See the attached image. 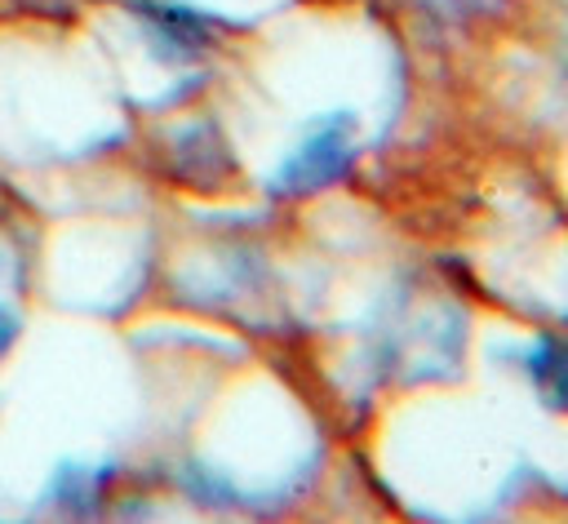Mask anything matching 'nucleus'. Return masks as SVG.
I'll list each match as a JSON object with an SVG mask.
<instances>
[{"mask_svg":"<svg viewBox=\"0 0 568 524\" xmlns=\"http://www.w3.org/2000/svg\"><path fill=\"white\" fill-rule=\"evenodd\" d=\"M532 373L541 382V391L555 400V404H568V346L564 342H541L537 355H532Z\"/></svg>","mask_w":568,"mask_h":524,"instance_id":"obj_3","label":"nucleus"},{"mask_svg":"<svg viewBox=\"0 0 568 524\" xmlns=\"http://www.w3.org/2000/svg\"><path fill=\"white\" fill-rule=\"evenodd\" d=\"M346 133H351V120H346V115L333 120V124H320V129H315V133L284 160L275 187H280L284 195H302V191H320V187H328V182L346 169V160H351V142H346Z\"/></svg>","mask_w":568,"mask_h":524,"instance_id":"obj_1","label":"nucleus"},{"mask_svg":"<svg viewBox=\"0 0 568 524\" xmlns=\"http://www.w3.org/2000/svg\"><path fill=\"white\" fill-rule=\"evenodd\" d=\"M142 18L155 27V36L182 53H195L209 44V22L191 9H178V4H142Z\"/></svg>","mask_w":568,"mask_h":524,"instance_id":"obj_2","label":"nucleus"}]
</instances>
